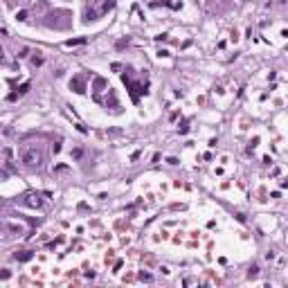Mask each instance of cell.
<instances>
[{"label": "cell", "instance_id": "cell-10", "mask_svg": "<svg viewBox=\"0 0 288 288\" xmlns=\"http://www.w3.org/2000/svg\"><path fill=\"white\" fill-rule=\"evenodd\" d=\"M140 279H144V281H151V279H153V277H151L149 272H140Z\"/></svg>", "mask_w": 288, "mask_h": 288}, {"label": "cell", "instance_id": "cell-5", "mask_svg": "<svg viewBox=\"0 0 288 288\" xmlns=\"http://www.w3.org/2000/svg\"><path fill=\"white\" fill-rule=\"evenodd\" d=\"M32 257H34V252H30V250H23V252H16L14 254V259H18V261H30Z\"/></svg>", "mask_w": 288, "mask_h": 288}, {"label": "cell", "instance_id": "cell-11", "mask_svg": "<svg viewBox=\"0 0 288 288\" xmlns=\"http://www.w3.org/2000/svg\"><path fill=\"white\" fill-rule=\"evenodd\" d=\"M32 63H34V65H41V63H43V56H34Z\"/></svg>", "mask_w": 288, "mask_h": 288}, {"label": "cell", "instance_id": "cell-2", "mask_svg": "<svg viewBox=\"0 0 288 288\" xmlns=\"http://www.w3.org/2000/svg\"><path fill=\"white\" fill-rule=\"evenodd\" d=\"M70 88H72L74 92H86V83H83V77H81V74L74 77V79L70 81Z\"/></svg>", "mask_w": 288, "mask_h": 288}, {"label": "cell", "instance_id": "cell-4", "mask_svg": "<svg viewBox=\"0 0 288 288\" xmlns=\"http://www.w3.org/2000/svg\"><path fill=\"white\" fill-rule=\"evenodd\" d=\"M5 227H7V232H12V234H23L21 223H5Z\"/></svg>", "mask_w": 288, "mask_h": 288}, {"label": "cell", "instance_id": "cell-8", "mask_svg": "<svg viewBox=\"0 0 288 288\" xmlns=\"http://www.w3.org/2000/svg\"><path fill=\"white\" fill-rule=\"evenodd\" d=\"M16 21H27V12H18L16 14Z\"/></svg>", "mask_w": 288, "mask_h": 288}, {"label": "cell", "instance_id": "cell-1", "mask_svg": "<svg viewBox=\"0 0 288 288\" xmlns=\"http://www.w3.org/2000/svg\"><path fill=\"white\" fill-rule=\"evenodd\" d=\"M21 162L27 167V169H36V167H41L43 165V153L41 149L36 146V144H23L21 146Z\"/></svg>", "mask_w": 288, "mask_h": 288}, {"label": "cell", "instance_id": "cell-9", "mask_svg": "<svg viewBox=\"0 0 288 288\" xmlns=\"http://www.w3.org/2000/svg\"><path fill=\"white\" fill-rule=\"evenodd\" d=\"M257 275H259V268L252 266V268H250V272H248V277H257Z\"/></svg>", "mask_w": 288, "mask_h": 288}, {"label": "cell", "instance_id": "cell-6", "mask_svg": "<svg viewBox=\"0 0 288 288\" xmlns=\"http://www.w3.org/2000/svg\"><path fill=\"white\" fill-rule=\"evenodd\" d=\"M27 90H30V83H23L21 88H18V92H12V95H9V101H14L16 97H21V95H25Z\"/></svg>", "mask_w": 288, "mask_h": 288}, {"label": "cell", "instance_id": "cell-7", "mask_svg": "<svg viewBox=\"0 0 288 288\" xmlns=\"http://www.w3.org/2000/svg\"><path fill=\"white\" fill-rule=\"evenodd\" d=\"M86 43V38H70V41H65V45L72 47V45H83Z\"/></svg>", "mask_w": 288, "mask_h": 288}, {"label": "cell", "instance_id": "cell-12", "mask_svg": "<svg viewBox=\"0 0 288 288\" xmlns=\"http://www.w3.org/2000/svg\"><path fill=\"white\" fill-rule=\"evenodd\" d=\"M81 153H83L81 149H74V153H72V158H81Z\"/></svg>", "mask_w": 288, "mask_h": 288}, {"label": "cell", "instance_id": "cell-3", "mask_svg": "<svg viewBox=\"0 0 288 288\" xmlns=\"http://www.w3.org/2000/svg\"><path fill=\"white\" fill-rule=\"evenodd\" d=\"M23 203L30 205V207H38V205H41V198H38L36 194H27V196L23 198Z\"/></svg>", "mask_w": 288, "mask_h": 288}]
</instances>
